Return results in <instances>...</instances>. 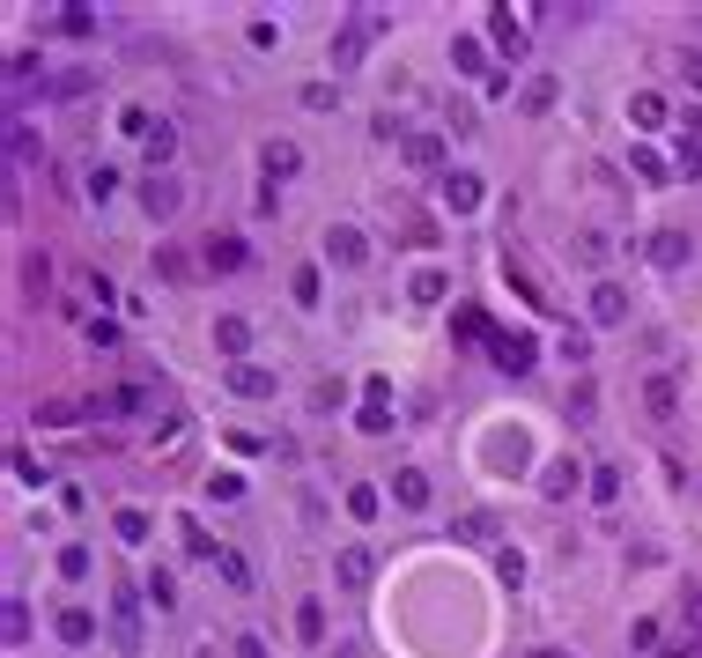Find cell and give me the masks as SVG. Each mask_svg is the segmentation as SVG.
I'll return each instance as SVG.
<instances>
[{
    "label": "cell",
    "instance_id": "6da1fadb",
    "mask_svg": "<svg viewBox=\"0 0 702 658\" xmlns=\"http://www.w3.org/2000/svg\"><path fill=\"white\" fill-rule=\"evenodd\" d=\"M111 636H119V651H141V592L134 585H111Z\"/></svg>",
    "mask_w": 702,
    "mask_h": 658
},
{
    "label": "cell",
    "instance_id": "7a4b0ae2",
    "mask_svg": "<svg viewBox=\"0 0 702 658\" xmlns=\"http://www.w3.org/2000/svg\"><path fill=\"white\" fill-rule=\"evenodd\" d=\"M141 208H148V222H170V215L185 208V185L170 178V171H148L141 178Z\"/></svg>",
    "mask_w": 702,
    "mask_h": 658
},
{
    "label": "cell",
    "instance_id": "3957f363",
    "mask_svg": "<svg viewBox=\"0 0 702 658\" xmlns=\"http://www.w3.org/2000/svg\"><path fill=\"white\" fill-rule=\"evenodd\" d=\"M488 355H496V370L525 378V370L540 363V341H533V333H496V341H488Z\"/></svg>",
    "mask_w": 702,
    "mask_h": 658
},
{
    "label": "cell",
    "instance_id": "277c9868",
    "mask_svg": "<svg viewBox=\"0 0 702 658\" xmlns=\"http://www.w3.org/2000/svg\"><path fill=\"white\" fill-rule=\"evenodd\" d=\"M326 259H333V267H370V237L363 230H355V222H333V230H326Z\"/></svg>",
    "mask_w": 702,
    "mask_h": 658
},
{
    "label": "cell",
    "instance_id": "5b68a950",
    "mask_svg": "<svg viewBox=\"0 0 702 658\" xmlns=\"http://www.w3.org/2000/svg\"><path fill=\"white\" fill-rule=\"evenodd\" d=\"M355 429H363V437H392V385L385 378L363 385V415H355Z\"/></svg>",
    "mask_w": 702,
    "mask_h": 658
},
{
    "label": "cell",
    "instance_id": "8992f818",
    "mask_svg": "<svg viewBox=\"0 0 702 658\" xmlns=\"http://www.w3.org/2000/svg\"><path fill=\"white\" fill-rule=\"evenodd\" d=\"M333 577H340V592H370L377 555H370V548H340V555H333Z\"/></svg>",
    "mask_w": 702,
    "mask_h": 658
},
{
    "label": "cell",
    "instance_id": "52a82bcc",
    "mask_svg": "<svg viewBox=\"0 0 702 658\" xmlns=\"http://www.w3.org/2000/svg\"><path fill=\"white\" fill-rule=\"evenodd\" d=\"M436 193H444V208H451V215H473V208H481V193H488V185L473 178V171H444V185H436Z\"/></svg>",
    "mask_w": 702,
    "mask_h": 658
},
{
    "label": "cell",
    "instance_id": "ba28073f",
    "mask_svg": "<svg viewBox=\"0 0 702 658\" xmlns=\"http://www.w3.org/2000/svg\"><path fill=\"white\" fill-rule=\"evenodd\" d=\"M488 37H496L503 60H525V23H518V8H488Z\"/></svg>",
    "mask_w": 702,
    "mask_h": 658
},
{
    "label": "cell",
    "instance_id": "9c48e42d",
    "mask_svg": "<svg viewBox=\"0 0 702 658\" xmlns=\"http://www.w3.org/2000/svg\"><path fill=\"white\" fill-rule=\"evenodd\" d=\"M200 252H207L215 274H244V267H252V244H244V237H207Z\"/></svg>",
    "mask_w": 702,
    "mask_h": 658
},
{
    "label": "cell",
    "instance_id": "30bf717a",
    "mask_svg": "<svg viewBox=\"0 0 702 658\" xmlns=\"http://www.w3.org/2000/svg\"><path fill=\"white\" fill-rule=\"evenodd\" d=\"M230 392H237V400H267V392H274V370L244 355V363H230Z\"/></svg>",
    "mask_w": 702,
    "mask_h": 658
},
{
    "label": "cell",
    "instance_id": "8fae6325",
    "mask_svg": "<svg viewBox=\"0 0 702 658\" xmlns=\"http://www.w3.org/2000/svg\"><path fill=\"white\" fill-rule=\"evenodd\" d=\"M259 171H267V185L296 178V171H303V148H296V141H267V148H259Z\"/></svg>",
    "mask_w": 702,
    "mask_h": 658
},
{
    "label": "cell",
    "instance_id": "7c38bea8",
    "mask_svg": "<svg viewBox=\"0 0 702 658\" xmlns=\"http://www.w3.org/2000/svg\"><path fill=\"white\" fill-rule=\"evenodd\" d=\"M577 488H584V466H577V459H555V466L540 474V496H547V503H569Z\"/></svg>",
    "mask_w": 702,
    "mask_h": 658
},
{
    "label": "cell",
    "instance_id": "4fadbf2b",
    "mask_svg": "<svg viewBox=\"0 0 702 658\" xmlns=\"http://www.w3.org/2000/svg\"><path fill=\"white\" fill-rule=\"evenodd\" d=\"M621 318H629V289H621V281H599L592 289V326H621Z\"/></svg>",
    "mask_w": 702,
    "mask_h": 658
},
{
    "label": "cell",
    "instance_id": "5bb4252c",
    "mask_svg": "<svg viewBox=\"0 0 702 658\" xmlns=\"http://www.w3.org/2000/svg\"><path fill=\"white\" fill-rule=\"evenodd\" d=\"M643 407H651L658 422H673V415H680V385L666 378V370H651V378H643Z\"/></svg>",
    "mask_w": 702,
    "mask_h": 658
},
{
    "label": "cell",
    "instance_id": "9a60e30c",
    "mask_svg": "<svg viewBox=\"0 0 702 658\" xmlns=\"http://www.w3.org/2000/svg\"><path fill=\"white\" fill-rule=\"evenodd\" d=\"M30 89H45V60H37V52H15L8 60V97H30Z\"/></svg>",
    "mask_w": 702,
    "mask_h": 658
},
{
    "label": "cell",
    "instance_id": "2e32d148",
    "mask_svg": "<svg viewBox=\"0 0 702 658\" xmlns=\"http://www.w3.org/2000/svg\"><path fill=\"white\" fill-rule=\"evenodd\" d=\"M392 503H400V511H422L429 503V474L422 466H400V474H392Z\"/></svg>",
    "mask_w": 702,
    "mask_h": 658
},
{
    "label": "cell",
    "instance_id": "e0dca14e",
    "mask_svg": "<svg viewBox=\"0 0 702 658\" xmlns=\"http://www.w3.org/2000/svg\"><path fill=\"white\" fill-rule=\"evenodd\" d=\"M451 540H459V548H488V540H496V518L488 511H459L451 518Z\"/></svg>",
    "mask_w": 702,
    "mask_h": 658
},
{
    "label": "cell",
    "instance_id": "ac0fdd59",
    "mask_svg": "<svg viewBox=\"0 0 702 658\" xmlns=\"http://www.w3.org/2000/svg\"><path fill=\"white\" fill-rule=\"evenodd\" d=\"M37 429H67V422H89V400H37Z\"/></svg>",
    "mask_w": 702,
    "mask_h": 658
},
{
    "label": "cell",
    "instance_id": "d6986e66",
    "mask_svg": "<svg viewBox=\"0 0 702 658\" xmlns=\"http://www.w3.org/2000/svg\"><path fill=\"white\" fill-rule=\"evenodd\" d=\"M629 126L658 134V126H666V97H658V89H636V97H629Z\"/></svg>",
    "mask_w": 702,
    "mask_h": 658
},
{
    "label": "cell",
    "instance_id": "ffe728a7",
    "mask_svg": "<svg viewBox=\"0 0 702 658\" xmlns=\"http://www.w3.org/2000/svg\"><path fill=\"white\" fill-rule=\"evenodd\" d=\"M215 348L230 355V363H244V348H252V326H244L237 311H230V318H215Z\"/></svg>",
    "mask_w": 702,
    "mask_h": 658
},
{
    "label": "cell",
    "instance_id": "44dd1931",
    "mask_svg": "<svg viewBox=\"0 0 702 658\" xmlns=\"http://www.w3.org/2000/svg\"><path fill=\"white\" fill-rule=\"evenodd\" d=\"M688 252H695V244L680 237V230H658L651 237V267H688Z\"/></svg>",
    "mask_w": 702,
    "mask_h": 658
},
{
    "label": "cell",
    "instance_id": "7402d4cb",
    "mask_svg": "<svg viewBox=\"0 0 702 658\" xmlns=\"http://www.w3.org/2000/svg\"><path fill=\"white\" fill-rule=\"evenodd\" d=\"M156 126H163V119H156L148 104H126V111H119V134H126V141H141V148L156 141Z\"/></svg>",
    "mask_w": 702,
    "mask_h": 658
},
{
    "label": "cell",
    "instance_id": "603a6c76",
    "mask_svg": "<svg viewBox=\"0 0 702 658\" xmlns=\"http://www.w3.org/2000/svg\"><path fill=\"white\" fill-rule=\"evenodd\" d=\"M407 296H414V304H444V296H451V274L444 267H422V274L407 281Z\"/></svg>",
    "mask_w": 702,
    "mask_h": 658
},
{
    "label": "cell",
    "instance_id": "cb8c5ba5",
    "mask_svg": "<svg viewBox=\"0 0 702 658\" xmlns=\"http://www.w3.org/2000/svg\"><path fill=\"white\" fill-rule=\"evenodd\" d=\"M97 636V614L89 607H60V644H89Z\"/></svg>",
    "mask_w": 702,
    "mask_h": 658
},
{
    "label": "cell",
    "instance_id": "d4e9b609",
    "mask_svg": "<svg viewBox=\"0 0 702 658\" xmlns=\"http://www.w3.org/2000/svg\"><path fill=\"white\" fill-rule=\"evenodd\" d=\"M215 570H222V585H230V592H252V562H244L237 548H222V555H215Z\"/></svg>",
    "mask_w": 702,
    "mask_h": 658
},
{
    "label": "cell",
    "instance_id": "484cf974",
    "mask_svg": "<svg viewBox=\"0 0 702 658\" xmlns=\"http://www.w3.org/2000/svg\"><path fill=\"white\" fill-rule=\"evenodd\" d=\"M60 30L67 37H97V8H89V0H67V8H60Z\"/></svg>",
    "mask_w": 702,
    "mask_h": 658
},
{
    "label": "cell",
    "instance_id": "4316f807",
    "mask_svg": "<svg viewBox=\"0 0 702 658\" xmlns=\"http://www.w3.org/2000/svg\"><path fill=\"white\" fill-rule=\"evenodd\" d=\"M569 259H577V267H606V237L599 230H577V237H569Z\"/></svg>",
    "mask_w": 702,
    "mask_h": 658
},
{
    "label": "cell",
    "instance_id": "83f0119b",
    "mask_svg": "<svg viewBox=\"0 0 702 658\" xmlns=\"http://www.w3.org/2000/svg\"><path fill=\"white\" fill-rule=\"evenodd\" d=\"M178 533H185V555H200V562H215V555H222V540H207V525H200V518H178Z\"/></svg>",
    "mask_w": 702,
    "mask_h": 658
},
{
    "label": "cell",
    "instance_id": "f1b7e54d",
    "mask_svg": "<svg viewBox=\"0 0 702 658\" xmlns=\"http://www.w3.org/2000/svg\"><path fill=\"white\" fill-rule=\"evenodd\" d=\"M407 163L414 171H436V163H444V141L436 134H407Z\"/></svg>",
    "mask_w": 702,
    "mask_h": 658
},
{
    "label": "cell",
    "instance_id": "f546056e",
    "mask_svg": "<svg viewBox=\"0 0 702 658\" xmlns=\"http://www.w3.org/2000/svg\"><path fill=\"white\" fill-rule=\"evenodd\" d=\"M377 511H385V496H377V481H355V488H348V518H363V525H370Z\"/></svg>",
    "mask_w": 702,
    "mask_h": 658
},
{
    "label": "cell",
    "instance_id": "4dcf8cb0",
    "mask_svg": "<svg viewBox=\"0 0 702 658\" xmlns=\"http://www.w3.org/2000/svg\"><path fill=\"white\" fill-rule=\"evenodd\" d=\"M296 636H303V644H326V607H318V599L296 607Z\"/></svg>",
    "mask_w": 702,
    "mask_h": 658
},
{
    "label": "cell",
    "instance_id": "1f68e13d",
    "mask_svg": "<svg viewBox=\"0 0 702 658\" xmlns=\"http://www.w3.org/2000/svg\"><path fill=\"white\" fill-rule=\"evenodd\" d=\"M451 67H459V74H481V67H488L481 37H451Z\"/></svg>",
    "mask_w": 702,
    "mask_h": 658
},
{
    "label": "cell",
    "instance_id": "d6a6232c",
    "mask_svg": "<svg viewBox=\"0 0 702 658\" xmlns=\"http://www.w3.org/2000/svg\"><path fill=\"white\" fill-rule=\"evenodd\" d=\"M82 193H89V200H111V193H119V171H111V163H89Z\"/></svg>",
    "mask_w": 702,
    "mask_h": 658
},
{
    "label": "cell",
    "instance_id": "836d02e7",
    "mask_svg": "<svg viewBox=\"0 0 702 658\" xmlns=\"http://www.w3.org/2000/svg\"><path fill=\"white\" fill-rule=\"evenodd\" d=\"M37 156V141H30V126L23 119H8V163H15V171H23V163Z\"/></svg>",
    "mask_w": 702,
    "mask_h": 658
},
{
    "label": "cell",
    "instance_id": "e575fe53",
    "mask_svg": "<svg viewBox=\"0 0 702 658\" xmlns=\"http://www.w3.org/2000/svg\"><path fill=\"white\" fill-rule=\"evenodd\" d=\"M111 525H119V540H126V548H141V540H148V511H119Z\"/></svg>",
    "mask_w": 702,
    "mask_h": 658
},
{
    "label": "cell",
    "instance_id": "d590c367",
    "mask_svg": "<svg viewBox=\"0 0 702 658\" xmlns=\"http://www.w3.org/2000/svg\"><path fill=\"white\" fill-rule=\"evenodd\" d=\"M0 636H8V644H23V636H30V614H23V599H8V614H0Z\"/></svg>",
    "mask_w": 702,
    "mask_h": 658
},
{
    "label": "cell",
    "instance_id": "8d00e7d4",
    "mask_svg": "<svg viewBox=\"0 0 702 658\" xmlns=\"http://www.w3.org/2000/svg\"><path fill=\"white\" fill-rule=\"evenodd\" d=\"M148 599H156V614H163V607H178V577L156 570V577H148Z\"/></svg>",
    "mask_w": 702,
    "mask_h": 658
},
{
    "label": "cell",
    "instance_id": "74e56055",
    "mask_svg": "<svg viewBox=\"0 0 702 658\" xmlns=\"http://www.w3.org/2000/svg\"><path fill=\"white\" fill-rule=\"evenodd\" d=\"M333 104H340L333 82H303V111H333Z\"/></svg>",
    "mask_w": 702,
    "mask_h": 658
},
{
    "label": "cell",
    "instance_id": "f35d334b",
    "mask_svg": "<svg viewBox=\"0 0 702 658\" xmlns=\"http://www.w3.org/2000/svg\"><path fill=\"white\" fill-rule=\"evenodd\" d=\"M60 577H67V585H82V577H89V548H60Z\"/></svg>",
    "mask_w": 702,
    "mask_h": 658
},
{
    "label": "cell",
    "instance_id": "ab89813d",
    "mask_svg": "<svg viewBox=\"0 0 702 658\" xmlns=\"http://www.w3.org/2000/svg\"><path fill=\"white\" fill-rule=\"evenodd\" d=\"M451 326H459V341H496V333H488V318H481V311H459V318H451Z\"/></svg>",
    "mask_w": 702,
    "mask_h": 658
},
{
    "label": "cell",
    "instance_id": "60d3db41",
    "mask_svg": "<svg viewBox=\"0 0 702 658\" xmlns=\"http://www.w3.org/2000/svg\"><path fill=\"white\" fill-rule=\"evenodd\" d=\"M156 267H163L170 281H185V274H193V259H185V252H178V244H163V252H156Z\"/></svg>",
    "mask_w": 702,
    "mask_h": 658
},
{
    "label": "cell",
    "instance_id": "b9f144b4",
    "mask_svg": "<svg viewBox=\"0 0 702 658\" xmlns=\"http://www.w3.org/2000/svg\"><path fill=\"white\" fill-rule=\"evenodd\" d=\"M673 171H680V178H695V171H702V141H688V134H680V156H673Z\"/></svg>",
    "mask_w": 702,
    "mask_h": 658
},
{
    "label": "cell",
    "instance_id": "7bdbcfd3",
    "mask_svg": "<svg viewBox=\"0 0 702 658\" xmlns=\"http://www.w3.org/2000/svg\"><path fill=\"white\" fill-rule=\"evenodd\" d=\"M289 289H296V304H318V267H296Z\"/></svg>",
    "mask_w": 702,
    "mask_h": 658
},
{
    "label": "cell",
    "instance_id": "ee69618b",
    "mask_svg": "<svg viewBox=\"0 0 702 658\" xmlns=\"http://www.w3.org/2000/svg\"><path fill=\"white\" fill-rule=\"evenodd\" d=\"M496 577H503V585H525V555L503 548V555H496Z\"/></svg>",
    "mask_w": 702,
    "mask_h": 658
},
{
    "label": "cell",
    "instance_id": "f6af8a7d",
    "mask_svg": "<svg viewBox=\"0 0 702 658\" xmlns=\"http://www.w3.org/2000/svg\"><path fill=\"white\" fill-rule=\"evenodd\" d=\"M23 281H30V296H45V281H52V259H45V252H30V267H23Z\"/></svg>",
    "mask_w": 702,
    "mask_h": 658
},
{
    "label": "cell",
    "instance_id": "bcb514c9",
    "mask_svg": "<svg viewBox=\"0 0 702 658\" xmlns=\"http://www.w3.org/2000/svg\"><path fill=\"white\" fill-rule=\"evenodd\" d=\"M207 496H215V503H237L244 496V474H215V481H207Z\"/></svg>",
    "mask_w": 702,
    "mask_h": 658
},
{
    "label": "cell",
    "instance_id": "7dc6e473",
    "mask_svg": "<svg viewBox=\"0 0 702 658\" xmlns=\"http://www.w3.org/2000/svg\"><path fill=\"white\" fill-rule=\"evenodd\" d=\"M673 74H680L688 89H702V52H673Z\"/></svg>",
    "mask_w": 702,
    "mask_h": 658
},
{
    "label": "cell",
    "instance_id": "c3c4849f",
    "mask_svg": "<svg viewBox=\"0 0 702 658\" xmlns=\"http://www.w3.org/2000/svg\"><path fill=\"white\" fill-rule=\"evenodd\" d=\"M444 126H459V134H473V104H466V97H444Z\"/></svg>",
    "mask_w": 702,
    "mask_h": 658
},
{
    "label": "cell",
    "instance_id": "681fc988",
    "mask_svg": "<svg viewBox=\"0 0 702 658\" xmlns=\"http://www.w3.org/2000/svg\"><path fill=\"white\" fill-rule=\"evenodd\" d=\"M629 163H636V178H651V185H658V178H666V163H658V156H651V148H629Z\"/></svg>",
    "mask_w": 702,
    "mask_h": 658
},
{
    "label": "cell",
    "instance_id": "f907efd6",
    "mask_svg": "<svg viewBox=\"0 0 702 658\" xmlns=\"http://www.w3.org/2000/svg\"><path fill=\"white\" fill-rule=\"evenodd\" d=\"M592 496H599V503L621 496V474H614V466H599V474H592Z\"/></svg>",
    "mask_w": 702,
    "mask_h": 658
},
{
    "label": "cell",
    "instance_id": "816d5d0a",
    "mask_svg": "<svg viewBox=\"0 0 702 658\" xmlns=\"http://www.w3.org/2000/svg\"><path fill=\"white\" fill-rule=\"evenodd\" d=\"M230 658H274V651H267V636H252V629H244L237 644H230Z\"/></svg>",
    "mask_w": 702,
    "mask_h": 658
},
{
    "label": "cell",
    "instance_id": "f5cc1de1",
    "mask_svg": "<svg viewBox=\"0 0 702 658\" xmlns=\"http://www.w3.org/2000/svg\"><path fill=\"white\" fill-rule=\"evenodd\" d=\"M15 481H30V488H45V466L30 459V451H15Z\"/></svg>",
    "mask_w": 702,
    "mask_h": 658
},
{
    "label": "cell",
    "instance_id": "db71d44e",
    "mask_svg": "<svg viewBox=\"0 0 702 658\" xmlns=\"http://www.w3.org/2000/svg\"><path fill=\"white\" fill-rule=\"evenodd\" d=\"M666 658H702V622H695V629H688V636H680V644H673V651H666Z\"/></svg>",
    "mask_w": 702,
    "mask_h": 658
},
{
    "label": "cell",
    "instance_id": "11a10c76",
    "mask_svg": "<svg viewBox=\"0 0 702 658\" xmlns=\"http://www.w3.org/2000/svg\"><path fill=\"white\" fill-rule=\"evenodd\" d=\"M533 658H577V651H555V644H547V651H533Z\"/></svg>",
    "mask_w": 702,
    "mask_h": 658
}]
</instances>
